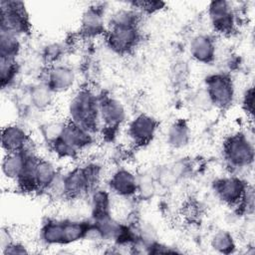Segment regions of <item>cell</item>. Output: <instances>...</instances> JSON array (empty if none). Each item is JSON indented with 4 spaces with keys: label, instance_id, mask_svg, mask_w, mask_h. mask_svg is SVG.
Here are the masks:
<instances>
[{
    "label": "cell",
    "instance_id": "cell-19",
    "mask_svg": "<svg viewBox=\"0 0 255 255\" xmlns=\"http://www.w3.org/2000/svg\"><path fill=\"white\" fill-rule=\"evenodd\" d=\"M39 239L47 247L65 246V219L48 218L40 227Z\"/></svg>",
    "mask_w": 255,
    "mask_h": 255
},
{
    "label": "cell",
    "instance_id": "cell-21",
    "mask_svg": "<svg viewBox=\"0 0 255 255\" xmlns=\"http://www.w3.org/2000/svg\"><path fill=\"white\" fill-rule=\"evenodd\" d=\"M191 137L190 128L184 119H177L172 122L166 130V142L175 149L188 145Z\"/></svg>",
    "mask_w": 255,
    "mask_h": 255
},
{
    "label": "cell",
    "instance_id": "cell-23",
    "mask_svg": "<svg viewBox=\"0 0 255 255\" xmlns=\"http://www.w3.org/2000/svg\"><path fill=\"white\" fill-rule=\"evenodd\" d=\"M55 96L56 95L44 83H42L31 89L30 101L34 108L39 111H44L53 105Z\"/></svg>",
    "mask_w": 255,
    "mask_h": 255
},
{
    "label": "cell",
    "instance_id": "cell-15",
    "mask_svg": "<svg viewBox=\"0 0 255 255\" xmlns=\"http://www.w3.org/2000/svg\"><path fill=\"white\" fill-rule=\"evenodd\" d=\"M80 30L82 35L89 39L105 35L107 31L105 9L98 5L88 7L82 14Z\"/></svg>",
    "mask_w": 255,
    "mask_h": 255
},
{
    "label": "cell",
    "instance_id": "cell-13",
    "mask_svg": "<svg viewBox=\"0 0 255 255\" xmlns=\"http://www.w3.org/2000/svg\"><path fill=\"white\" fill-rule=\"evenodd\" d=\"M1 146L4 153L23 151L34 146L29 130L22 125L12 123L1 129Z\"/></svg>",
    "mask_w": 255,
    "mask_h": 255
},
{
    "label": "cell",
    "instance_id": "cell-9",
    "mask_svg": "<svg viewBox=\"0 0 255 255\" xmlns=\"http://www.w3.org/2000/svg\"><path fill=\"white\" fill-rule=\"evenodd\" d=\"M207 14L213 30L221 35L231 34L236 27V12L231 2L215 0L208 4Z\"/></svg>",
    "mask_w": 255,
    "mask_h": 255
},
{
    "label": "cell",
    "instance_id": "cell-8",
    "mask_svg": "<svg viewBox=\"0 0 255 255\" xmlns=\"http://www.w3.org/2000/svg\"><path fill=\"white\" fill-rule=\"evenodd\" d=\"M250 185L238 174H229L216 178L212 182L215 196L225 205L239 209Z\"/></svg>",
    "mask_w": 255,
    "mask_h": 255
},
{
    "label": "cell",
    "instance_id": "cell-7",
    "mask_svg": "<svg viewBox=\"0 0 255 255\" xmlns=\"http://www.w3.org/2000/svg\"><path fill=\"white\" fill-rule=\"evenodd\" d=\"M205 95L213 107L228 109L235 99V87L231 77L223 72L209 74L204 80Z\"/></svg>",
    "mask_w": 255,
    "mask_h": 255
},
{
    "label": "cell",
    "instance_id": "cell-16",
    "mask_svg": "<svg viewBox=\"0 0 255 255\" xmlns=\"http://www.w3.org/2000/svg\"><path fill=\"white\" fill-rule=\"evenodd\" d=\"M35 151L37 150L34 145L23 151L3 153V158L1 162V172L3 178H5L9 182L15 183L23 172L29 156Z\"/></svg>",
    "mask_w": 255,
    "mask_h": 255
},
{
    "label": "cell",
    "instance_id": "cell-17",
    "mask_svg": "<svg viewBox=\"0 0 255 255\" xmlns=\"http://www.w3.org/2000/svg\"><path fill=\"white\" fill-rule=\"evenodd\" d=\"M188 51L191 58L203 65H210L216 58V44L214 39L204 33L193 36L189 42Z\"/></svg>",
    "mask_w": 255,
    "mask_h": 255
},
{
    "label": "cell",
    "instance_id": "cell-5",
    "mask_svg": "<svg viewBox=\"0 0 255 255\" xmlns=\"http://www.w3.org/2000/svg\"><path fill=\"white\" fill-rule=\"evenodd\" d=\"M223 158L232 171H241L253 165L254 140L245 131H236L228 135L222 144Z\"/></svg>",
    "mask_w": 255,
    "mask_h": 255
},
{
    "label": "cell",
    "instance_id": "cell-11",
    "mask_svg": "<svg viewBox=\"0 0 255 255\" xmlns=\"http://www.w3.org/2000/svg\"><path fill=\"white\" fill-rule=\"evenodd\" d=\"M108 189L112 194L124 198L130 199L137 196L138 176L128 167H118L108 178Z\"/></svg>",
    "mask_w": 255,
    "mask_h": 255
},
{
    "label": "cell",
    "instance_id": "cell-29",
    "mask_svg": "<svg viewBox=\"0 0 255 255\" xmlns=\"http://www.w3.org/2000/svg\"><path fill=\"white\" fill-rule=\"evenodd\" d=\"M253 103H254V89L251 86L244 91L242 95V101H241V105L244 112L247 115H249L251 118L253 116V107H254Z\"/></svg>",
    "mask_w": 255,
    "mask_h": 255
},
{
    "label": "cell",
    "instance_id": "cell-22",
    "mask_svg": "<svg viewBox=\"0 0 255 255\" xmlns=\"http://www.w3.org/2000/svg\"><path fill=\"white\" fill-rule=\"evenodd\" d=\"M22 51L21 37L0 30V59L17 60Z\"/></svg>",
    "mask_w": 255,
    "mask_h": 255
},
{
    "label": "cell",
    "instance_id": "cell-18",
    "mask_svg": "<svg viewBox=\"0 0 255 255\" xmlns=\"http://www.w3.org/2000/svg\"><path fill=\"white\" fill-rule=\"evenodd\" d=\"M60 170L56 164L46 157L40 156L35 165V181L37 186V192H49L55 181L57 180Z\"/></svg>",
    "mask_w": 255,
    "mask_h": 255
},
{
    "label": "cell",
    "instance_id": "cell-24",
    "mask_svg": "<svg viewBox=\"0 0 255 255\" xmlns=\"http://www.w3.org/2000/svg\"><path fill=\"white\" fill-rule=\"evenodd\" d=\"M20 69L17 60L0 59V81L3 90L10 88L18 78Z\"/></svg>",
    "mask_w": 255,
    "mask_h": 255
},
{
    "label": "cell",
    "instance_id": "cell-1",
    "mask_svg": "<svg viewBox=\"0 0 255 255\" xmlns=\"http://www.w3.org/2000/svg\"><path fill=\"white\" fill-rule=\"evenodd\" d=\"M104 178V167L96 160L84 161L73 168L60 172L49 194L65 199H77L100 187Z\"/></svg>",
    "mask_w": 255,
    "mask_h": 255
},
{
    "label": "cell",
    "instance_id": "cell-6",
    "mask_svg": "<svg viewBox=\"0 0 255 255\" xmlns=\"http://www.w3.org/2000/svg\"><path fill=\"white\" fill-rule=\"evenodd\" d=\"M0 30L23 37L30 33L31 22L25 3L14 0L0 2Z\"/></svg>",
    "mask_w": 255,
    "mask_h": 255
},
{
    "label": "cell",
    "instance_id": "cell-2",
    "mask_svg": "<svg viewBox=\"0 0 255 255\" xmlns=\"http://www.w3.org/2000/svg\"><path fill=\"white\" fill-rule=\"evenodd\" d=\"M140 15L131 6L119 9L112 14L107 22V31L104 35L105 43L111 52L125 56L137 47L141 38Z\"/></svg>",
    "mask_w": 255,
    "mask_h": 255
},
{
    "label": "cell",
    "instance_id": "cell-10",
    "mask_svg": "<svg viewBox=\"0 0 255 255\" xmlns=\"http://www.w3.org/2000/svg\"><path fill=\"white\" fill-rule=\"evenodd\" d=\"M159 124L158 121L150 115L138 114L128 121L127 127V135L135 146H144L154 138Z\"/></svg>",
    "mask_w": 255,
    "mask_h": 255
},
{
    "label": "cell",
    "instance_id": "cell-27",
    "mask_svg": "<svg viewBox=\"0 0 255 255\" xmlns=\"http://www.w3.org/2000/svg\"><path fill=\"white\" fill-rule=\"evenodd\" d=\"M63 54V49L62 46L59 44H50L48 46H46L44 53H43V58L45 60L46 63H48V65L52 66L55 64H58V60L62 57L61 55Z\"/></svg>",
    "mask_w": 255,
    "mask_h": 255
},
{
    "label": "cell",
    "instance_id": "cell-4",
    "mask_svg": "<svg viewBox=\"0 0 255 255\" xmlns=\"http://www.w3.org/2000/svg\"><path fill=\"white\" fill-rule=\"evenodd\" d=\"M96 141V134L65 120L60 136L48 146L59 159H77L81 153L90 149Z\"/></svg>",
    "mask_w": 255,
    "mask_h": 255
},
{
    "label": "cell",
    "instance_id": "cell-14",
    "mask_svg": "<svg viewBox=\"0 0 255 255\" xmlns=\"http://www.w3.org/2000/svg\"><path fill=\"white\" fill-rule=\"evenodd\" d=\"M76 81V72L70 66L55 64L49 67L43 83L55 95H61L71 92L75 87Z\"/></svg>",
    "mask_w": 255,
    "mask_h": 255
},
{
    "label": "cell",
    "instance_id": "cell-25",
    "mask_svg": "<svg viewBox=\"0 0 255 255\" xmlns=\"http://www.w3.org/2000/svg\"><path fill=\"white\" fill-rule=\"evenodd\" d=\"M211 247L218 253L230 254L236 249V242L232 234L226 230H219L214 233L210 241Z\"/></svg>",
    "mask_w": 255,
    "mask_h": 255
},
{
    "label": "cell",
    "instance_id": "cell-3",
    "mask_svg": "<svg viewBox=\"0 0 255 255\" xmlns=\"http://www.w3.org/2000/svg\"><path fill=\"white\" fill-rule=\"evenodd\" d=\"M66 114V120L95 134L101 128L99 95L90 88H79L71 94Z\"/></svg>",
    "mask_w": 255,
    "mask_h": 255
},
{
    "label": "cell",
    "instance_id": "cell-20",
    "mask_svg": "<svg viewBox=\"0 0 255 255\" xmlns=\"http://www.w3.org/2000/svg\"><path fill=\"white\" fill-rule=\"evenodd\" d=\"M112 193L109 189L98 187L89 194L91 207V220H98L113 215Z\"/></svg>",
    "mask_w": 255,
    "mask_h": 255
},
{
    "label": "cell",
    "instance_id": "cell-28",
    "mask_svg": "<svg viewBox=\"0 0 255 255\" xmlns=\"http://www.w3.org/2000/svg\"><path fill=\"white\" fill-rule=\"evenodd\" d=\"M3 254H27L30 253L28 247L21 241L13 239L4 247H1Z\"/></svg>",
    "mask_w": 255,
    "mask_h": 255
},
{
    "label": "cell",
    "instance_id": "cell-12",
    "mask_svg": "<svg viewBox=\"0 0 255 255\" xmlns=\"http://www.w3.org/2000/svg\"><path fill=\"white\" fill-rule=\"evenodd\" d=\"M101 128L115 130L122 127L128 118L124 104L113 96H99Z\"/></svg>",
    "mask_w": 255,
    "mask_h": 255
},
{
    "label": "cell",
    "instance_id": "cell-26",
    "mask_svg": "<svg viewBox=\"0 0 255 255\" xmlns=\"http://www.w3.org/2000/svg\"><path fill=\"white\" fill-rule=\"evenodd\" d=\"M128 5L140 14H153L161 11L165 7V3L161 1H133L128 3Z\"/></svg>",
    "mask_w": 255,
    "mask_h": 255
}]
</instances>
